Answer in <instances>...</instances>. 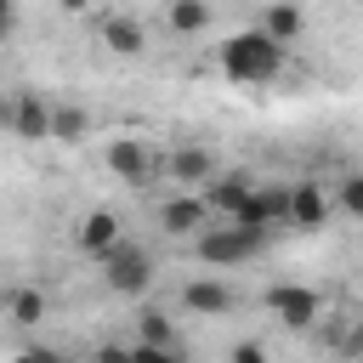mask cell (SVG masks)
I'll return each mask as SVG.
<instances>
[{
    "instance_id": "277c9868",
    "label": "cell",
    "mask_w": 363,
    "mask_h": 363,
    "mask_svg": "<svg viewBox=\"0 0 363 363\" xmlns=\"http://www.w3.org/2000/svg\"><path fill=\"white\" fill-rule=\"evenodd\" d=\"M267 312L284 329H312V323H323V295L306 289V284H272L267 289Z\"/></svg>"
},
{
    "instance_id": "484cf974",
    "label": "cell",
    "mask_w": 363,
    "mask_h": 363,
    "mask_svg": "<svg viewBox=\"0 0 363 363\" xmlns=\"http://www.w3.org/2000/svg\"><path fill=\"white\" fill-rule=\"evenodd\" d=\"M96 363H130V346H96Z\"/></svg>"
},
{
    "instance_id": "d6986e66",
    "label": "cell",
    "mask_w": 363,
    "mask_h": 363,
    "mask_svg": "<svg viewBox=\"0 0 363 363\" xmlns=\"http://www.w3.org/2000/svg\"><path fill=\"white\" fill-rule=\"evenodd\" d=\"M136 340H147V346H176L170 312H164V306H142V312H136Z\"/></svg>"
},
{
    "instance_id": "e0dca14e",
    "label": "cell",
    "mask_w": 363,
    "mask_h": 363,
    "mask_svg": "<svg viewBox=\"0 0 363 363\" xmlns=\"http://www.w3.org/2000/svg\"><path fill=\"white\" fill-rule=\"evenodd\" d=\"M210 17H216L210 0H170V6H164V23H170L176 34H204Z\"/></svg>"
},
{
    "instance_id": "ba28073f",
    "label": "cell",
    "mask_w": 363,
    "mask_h": 363,
    "mask_svg": "<svg viewBox=\"0 0 363 363\" xmlns=\"http://www.w3.org/2000/svg\"><path fill=\"white\" fill-rule=\"evenodd\" d=\"M210 221H216V216H210V204H204L199 193H176V199L159 204V227H164L170 238H199Z\"/></svg>"
},
{
    "instance_id": "30bf717a",
    "label": "cell",
    "mask_w": 363,
    "mask_h": 363,
    "mask_svg": "<svg viewBox=\"0 0 363 363\" xmlns=\"http://www.w3.org/2000/svg\"><path fill=\"white\" fill-rule=\"evenodd\" d=\"M182 306L199 312V318H227V312L238 306V295H233V284H221V278H193V284H182Z\"/></svg>"
},
{
    "instance_id": "9c48e42d",
    "label": "cell",
    "mask_w": 363,
    "mask_h": 363,
    "mask_svg": "<svg viewBox=\"0 0 363 363\" xmlns=\"http://www.w3.org/2000/svg\"><path fill=\"white\" fill-rule=\"evenodd\" d=\"M11 136L17 142H51V102L40 91H11Z\"/></svg>"
},
{
    "instance_id": "d4e9b609",
    "label": "cell",
    "mask_w": 363,
    "mask_h": 363,
    "mask_svg": "<svg viewBox=\"0 0 363 363\" xmlns=\"http://www.w3.org/2000/svg\"><path fill=\"white\" fill-rule=\"evenodd\" d=\"M17 34V0H0V45Z\"/></svg>"
},
{
    "instance_id": "8992f818",
    "label": "cell",
    "mask_w": 363,
    "mask_h": 363,
    "mask_svg": "<svg viewBox=\"0 0 363 363\" xmlns=\"http://www.w3.org/2000/svg\"><path fill=\"white\" fill-rule=\"evenodd\" d=\"M250 193H255V176H250V170H227V176L216 170V176L204 182V193H199V199L210 204V216H216V221H238V210H244V199H250Z\"/></svg>"
},
{
    "instance_id": "7c38bea8",
    "label": "cell",
    "mask_w": 363,
    "mask_h": 363,
    "mask_svg": "<svg viewBox=\"0 0 363 363\" xmlns=\"http://www.w3.org/2000/svg\"><path fill=\"white\" fill-rule=\"evenodd\" d=\"M210 176H216V153H210V147L187 142V147L170 153V182H176V187H204Z\"/></svg>"
},
{
    "instance_id": "ac0fdd59",
    "label": "cell",
    "mask_w": 363,
    "mask_h": 363,
    "mask_svg": "<svg viewBox=\"0 0 363 363\" xmlns=\"http://www.w3.org/2000/svg\"><path fill=\"white\" fill-rule=\"evenodd\" d=\"M6 312H11V323H17V329H34V323H45L51 301H45V289H17V295L6 301Z\"/></svg>"
},
{
    "instance_id": "4316f807",
    "label": "cell",
    "mask_w": 363,
    "mask_h": 363,
    "mask_svg": "<svg viewBox=\"0 0 363 363\" xmlns=\"http://www.w3.org/2000/svg\"><path fill=\"white\" fill-rule=\"evenodd\" d=\"M0 130H11V96H0Z\"/></svg>"
},
{
    "instance_id": "4fadbf2b",
    "label": "cell",
    "mask_w": 363,
    "mask_h": 363,
    "mask_svg": "<svg viewBox=\"0 0 363 363\" xmlns=\"http://www.w3.org/2000/svg\"><path fill=\"white\" fill-rule=\"evenodd\" d=\"M74 244L91 255V261H102L113 244H119V216L113 210H91L85 221H79V233H74Z\"/></svg>"
},
{
    "instance_id": "603a6c76",
    "label": "cell",
    "mask_w": 363,
    "mask_h": 363,
    "mask_svg": "<svg viewBox=\"0 0 363 363\" xmlns=\"http://www.w3.org/2000/svg\"><path fill=\"white\" fill-rule=\"evenodd\" d=\"M340 352H346V357H363V318H346V335H340Z\"/></svg>"
},
{
    "instance_id": "7402d4cb",
    "label": "cell",
    "mask_w": 363,
    "mask_h": 363,
    "mask_svg": "<svg viewBox=\"0 0 363 363\" xmlns=\"http://www.w3.org/2000/svg\"><path fill=\"white\" fill-rule=\"evenodd\" d=\"M227 363H272V357H267V346H261V340H238V346L227 352Z\"/></svg>"
},
{
    "instance_id": "7a4b0ae2",
    "label": "cell",
    "mask_w": 363,
    "mask_h": 363,
    "mask_svg": "<svg viewBox=\"0 0 363 363\" xmlns=\"http://www.w3.org/2000/svg\"><path fill=\"white\" fill-rule=\"evenodd\" d=\"M193 244H199V261L204 267H238V261H255L267 250V233H255L244 221H210Z\"/></svg>"
},
{
    "instance_id": "ffe728a7",
    "label": "cell",
    "mask_w": 363,
    "mask_h": 363,
    "mask_svg": "<svg viewBox=\"0 0 363 363\" xmlns=\"http://www.w3.org/2000/svg\"><path fill=\"white\" fill-rule=\"evenodd\" d=\"M335 204H340L346 216H357V221H363V170L340 176V193H335Z\"/></svg>"
},
{
    "instance_id": "2e32d148",
    "label": "cell",
    "mask_w": 363,
    "mask_h": 363,
    "mask_svg": "<svg viewBox=\"0 0 363 363\" xmlns=\"http://www.w3.org/2000/svg\"><path fill=\"white\" fill-rule=\"evenodd\" d=\"M85 136H91V113L74 108V102H51V142L74 147V142H85Z\"/></svg>"
},
{
    "instance_id": "83f0119b",
    "label": "cell",
    "mask_w": 363,
    "mask_h": 363,
    "mask_svg": "<svg viewBox=\"0 0 363 363\" xmlns=\"http://www.w3.org/2000/svg\"><path fill=\"white\" fill-rule=\"evenodd\" d=\"M57 6H62V11H85L91 0H57Z\"/></svg>"
},
{
    "instance_id": "5b68a950",
    "label": "cell",
    "mask_w": 363,
    "mask_h": 363,
    "mask_svg": "<svg viewBox=\"0 0 363 363\" xmlns=\"http://www.w3.org/2000/svg\"><path fill=\"white\" fill-rule=\"evenodd\" d=\"M329 210H335V199L323 193L318 176L289 182V227H295V233H318V227H329Z\"/></svg>"
},
{
    "instance_id": "6da1fadb",
    "label": "cell",
    "mask_w": 363,
    "mask_h": 363,
    "mask_svg": "<svg viewBox=\"0 0 363 363\" xmlns=\"http://www.w3.org/2000/svg\"><path fill=\"white\" fill-rule=\"evenodd\" d=\"M216 62H221V74L238 79V85H272V79L284 74V45L267 40L261 28H244V34H233V40L216 51Z\"/></svg>"
},
{
    "instance_id": "cb8c5ba5",
    "label": "cell",
    "mask_w": 363,
    "mask_h": 363,
    "mask_svg": "<svg viewBox=\"0 0 363 363\" xmlns=\"http://www.w3.org/2000/svg\"><path fill=\"white\" fill-rule=\"evenodd\" d=\"M11 363H62V352H51V346H23Z\"/></svg>"
},
{
    "instance_id": "8fae6325",
    "label": "cell",
    "mask_w": 363,
    "mask_h": 363,
    "mask_svg": "<svg viewBox=\"0 0 363 363\" xmlns=\"http://www.w3.org/2000/svg\"><path fill=\"white\" fill-rule=\"evenodd\" d=\"M108 170H113L119 182H136V187H142V182L153 176V159H147V147H142L136 136H113V142H108Z\"/></svg>"
},
{
    "instance_id": "52a82bcc",
    "label": "cell",
    "mask_w": 363,
    "mask_h": 363,
    "mask_svg": "<svg viewBox=\"0 0 363 363\" xmlns=\"http://www.w3.org/2000/svg\"><path fill=\"white\" fill-rule=\"evenodd\" d=\"M238 221H244V227H255V233H272V227H289V187H272V182H255V193L244 199V210H238Z\"/></svg>"
},
{
    "instance_id": "44dd1931",
    "label": "cell",
    "mask_w": 363,
    "mask_h": 363,
    "mask_svg": "<svg viewBox=\"0 0 363 363\" xmlns=\"http://www.w3.org/2000/svg\"><path fill=\"white\" fill-rule=\"evenodd\" d=\"M130 363H187L182 346H147V340H130Z\"/></svg>"
},
{
    "instance_id": "5bb4252c",
    "label": "cell",
    "mask_w": 363,
    "mask_h": 363,
    "mask_svg": "<svg viewBox=\"0 0 363 363\" xmlns=\"http://www.w3.org/2000/svg\"><path fill=\"white\" fill-rule=\"evenodd\" d=\"M301 28H306V17H301L295 0H267V6H261V34L278 40L284 51H289V40H301Z\"/></svg>"
},
{
    "instance_id": "9a60e30c",
    "label": "cell",
    "mask_w": 363,
    "mask_h": 363,
    "mask_svg": "<svg viewBox=\"0 0 363 363\" xmlns=\"http://www.w3.org/2000/svg\"><path fill=\"white\" fill-rule=\"evenodd\" d=\"M102 45H108L113 57H142V51H147V34H142L136 17H108V23H102Z\"/></svg>"
},
{
    "instance_id": "3957f363",
    "label": "cell",
    "mask_w": 363,
    "mask_h": 363,
    "mask_svg": "<svg viewBox=\"0 0 363 363\" xmlns=\"http://www.w3.org/2000/svg\"><path fill=\"white\" fill-rule=\"evenodd\" d=\"M102 278H108V289L113 295H147L153 289V255L142 250V244H113L108 255H102Z\"/></svg>"
}]
</instances>
